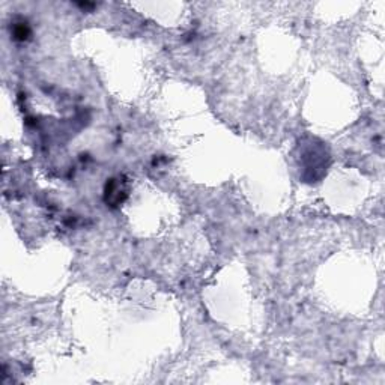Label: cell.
Wrapping results in <instances>:
<instances>
[{
    "label": "cell",
    "instance_id": "6da1fadb",
    "mask_svg": "<svg viewBox=\"0 0 385 385\" xmlns=\"http://www.w3.org/2000/svg\"><path fill=\"white\" fill-rule=\"evenodd\" d=\"M11 33L14 35L17 41H26L30 36V29L26 22H18L14 23V26H11Z\"/></svg>",
    "mask_w": 385,
    "mask_h": 385
}]
</instances>
